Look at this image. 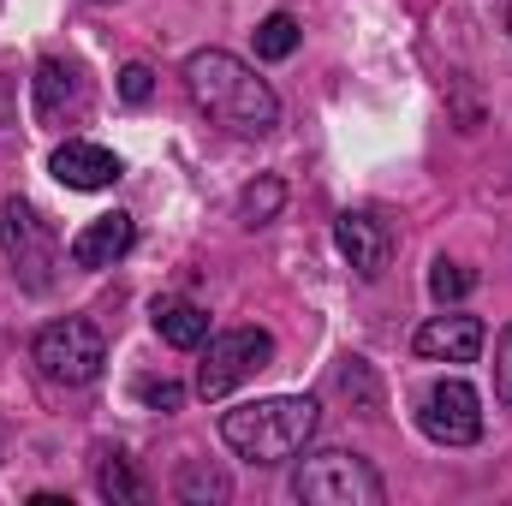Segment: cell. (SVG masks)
Returning a JSON list of instances; mask_svg holds the SVG:
<instances>
[{"label":"cell","mask_w":512,"mask_h":506,"mask_svg":"<svg viewBox=\"0 0 512 506\" xmlns=\"http://www.w3.org/2000/svg\"><path fill=\"white\" fill-rule=\"evenodd\" d=\"M185 90H191V102L209 120H221L227 131L262 137V131L280 126V96L268 90V78H256V66H245L227 48H197L185 60Z\"/></svg>","instance_id":"6da1fadb"},{"label":"cell","mask_w":512,"mask_h":506,"mask_svg":"<svg viewBox=\"0 0 512 506\" xmlns=\"http://www.w3.org/2000/svg\"><path fill=\"white\" fill-rule=\"evenodd\" d=\"M316 417L322 405L304 399V393H274V399H251V405H233L221 417V441L251 459V465H280V459H298L304 441L316 435Z\"/></svg>","instance_id":"7a4b0ae2"},{"label":"cell","mask_w":512,"mask_h":506,"mask_svg":"<svg viewBox=\"0 0 512 506\" xmlns=\"http://www.w3.org/2000/svg\"><path fill=\"white\" fill-rule=\"evenodd\" d=\"M292 495L304 506H382L387 501L382 477L358 453H346V447L304 453V465L292 471Z\"/></svg>","instance_id":"3957f363"},{"label":"cell","mask_w":512,"mask_h":506,"mask_svg":"<svg viewBox=\"0 0 512 506\" xmlns=\"http://www.w3.org/2000/svg\"><path fill=\"white\" fill-rule=\"evenodd\" d=\"M36 364H42V376L48 381H66V387H84V381L102 376V364H108V346H102V334H96V322H84V316H60V322H48L42 334H36Z\"/></svg>","instance_id":"277c9868"},{"label":"cell","mask_w":512,"mask_h":506,"mask_svg":"<svg viewBox=\"0 0 512 506\" xmlns=\"http://www.w3.org/2000/svg\"><path fill=\"white\" fill-rule=\"evenodd\" d=\"M274 340L262 328H227L203 340V364H197V393L203 399H227L239 381H251L256 370H268Z\"/></svg>","instance_id":"5b68a950"},{"label":"cell","mask_w":512,"mask_h":506,"mask_svg":"<svg viewBox=\"0 0 512 506\" xmlns=\"http://www.w3.org/2000/svg\"><path fill=\"white\" fill-rule=\"evenodd\" d=\"M417 429L435 447H471V441H483V399H477V387L459 376H441L435 387H423Z\"/></svg>","instance_id":"8992f818"},{"label":"cell","mask_w":512,"mask_h":506,"mask_svg":"<svg viewBox=\"0 0 512 506\" xmlns=\"http://www.w3.org/2000/svg\"><path fill=\"white\" fill-rule=\"evenodd\" d=\"M0 251L12 256V268L24 274V286L30 292H42L54 274V233H48V221L24 203V197H6V209H0Z\"/></svg>","instance_id":"52a82bcc"},{"label":"cell","mask_w":512,"mask_h":506,"mask_svg":"<svg viewBox=\"0 0 512 506\" xmlns=\"http://www.w3.org/2000/svg\"><path fill=\"white\" fill-rule=\"evenodd\" d=\"M48 167H54V179H60L66 191H108V185H114V179L126 173L114 149H102V143H84V137L60 143Z\"/></svg>","instance_id":"ba28073f"},{"label":"cell","mask_w":512,"mask_h":506,"mask_svg":"<svg viewBox=\"0 0 512 506\" xmlns=\"http://www.w3.org/2000/svg\"><path fill=\"white\" fill-rule=\"evenodd\" d=\"M483 322L477 316H435V322H423L417 328V358H429V364H477V352H483Z\"/></svg>","instance_id":"9c48e42d"},{"label":"cell","mask_w":512,"mask_h":506,"mask_svg":"<svg viewBox=\"0 0 512 506\" xmlns=\"http://www.w3.org/2000/svg\"><path fill=\"white\" fill-rule=\"evenodd\" d=\"M334 245H340V256H346L364 280H382L387 274L393 239H387V227L376 215H340V221H334Z\"/></svg>","instance_id":"30bf717a"},{"label":"cell","mask_w":512,"mask_h":506,"mask_svg":"<svg viewBox=\"0 0 512 506\" xmlns=\"http://www.w3.org/2000/svg\"><path fill=\"white\" fill-rule=\"evenodd\" d=\"M131 239H137V227H131L126 209L96 215L90 227H78V233H72V262H78V268H114V262L131 251Z\"/></svg>","instance_id":"8fae6325"},{"label":"cell","mask_w":512,"mask_h":506,"mask_svg":"<svg viewBox=\"0 0 512 506\" xmlns=\"http://www.w3.org/2000/svg\"><path fill=\"white\" fill-rule=\"evenodd\" d=\"M155 334H161L167 346H179V352H197V346L209 340V310L191 304V298H161V304H155Z\"/></svg>","instance_id":"7c38bea8"},{"label":"cell","mask_w":512,"mask_h":506,"mask_svg":"<svg viewBox=\"0 0 512 506\" xmlns=\"http://www.w3.org/2000/svg\"><path fill=\"white\" fill-rule=\"evenodd\" d=\"M60 102H78V72L60 66V60H42V72H36V114L54 120Z\"/></svg>","instance_id":"4fadbf2b"},{"label":"cell","mask_w":512,"mask_h":506,"mask_svg":"<svg viewBox=\"0 0 512 506\" xmlns=\"http://www.w3.org/2000/svg\"><path fill=\"white\" fill-rule=\"evenodd\" d=\"M96 489H102L114 506H143V483H137V471H131L126 453H102V465H96Z\"/></svg>","instance_id":"5bb4252c"},{"label":"cell","mask_w":512,"mask_h":506,"mask_svg":"<svg viewBox=\"0 0 512 506\" xmlns=\"http://www.w3.org/2000/svg\"><path fill=\"white\" fill-rule=\"evenodd\" d=\"M298 36H304V30H298L292 12H268V18L256 24V54H262V60H286V54L298 48Z\"/></svg>","instance_id":"9a60e30c"},{"label":"cell","mask_w":512,"mask_h":506,"mask_svg":"<svg viewBox=\"0 0 512 506\" xmlns=\"http://www.w3.org/2000/svg\"><path fill=\"white\" fill-rule=\"evenodd\" d=\"M280 203H286V185L280 179H256L251 191L239 197V215H245V227H262V221L280 215Z\"/></svg>","instance_id":"2e32d148"},{"label":"cell","mask_w":512,"mask_h":506,"mask_svg":"<svg viewBox=\"0 0 512 506\" xmlns=\"http://www.w3.org/2000/svg\"><path fill=\"white\" fill-rule=\"evenodd\" d=\"M471 286H477V274L459 268V262H435V274H429V292H435L441 304H447V298H465Z\"/></svg>","instance_id":"e0dca14e"},{"label":"cell","mask_w":512,"mask_h":506,"mask_svg":"<svg viewBox=\"0 0 512 506\" xmlns=\"http://www.w3.org/2000/svg\"><path fill=\"white\" fill-rule=\"evenodd\" d=\"M179 495H185V501H227V477H221V471L191 465V471L179 477Z\"/></svg>","instance_id":"ac0fdd59"},{"label":"cell","mask_w":512,"mask_h":506,"mask_svg":"<svg viewBox=\"0 0 512 506\" xmlns=\"http://www.w3.org/2000/svg\"><path fill=\"white\" fill-rule=\"evenodd\" d=\"M137 399H143V405H155V411H179V405H185V387H179V381H137Z\"/></svg>","instance_id":"d6986e66"},{"label":"cell","mask_w":512,"mask_h":506,"mask_svg":"<svg viewBox=\"0 0 512 506\" xmlns=\"http://www.w3.org/2000/svg\"><path fill=\"white\" fill-rule=\"evenodd\" d=\"M495 393H501V405L512 411V322L501 328V340H495Z\"/></svg>","instance_id":"ffe728a7"},{"label":"cell","mask_w":512,"mask_h":506,"mask_svg":"<svg viewBox=\"0 0 512 506\" xmlns=\"http://www.w3.org/2000/svg\"><path fill=\"white\" fill-rule=\"evenodd\" d=\"M149 90H155V72H149L143 60H131L126 72H120V96H126V102H149Z\"/></svg>","instance_id":"44dd1931"},{"label":"cell","mask_w":512,"mask_h":506,"mask_svg":"<svg viewBox=\"0 0 512 506\" xmlns=\"http://www.w3.org/2000/svg\"><path fill=\"white\" fill-rule=\"evenodd\" d=\"M507 30H512V6H507Z\"/></svg>","instance_id":"7402d4cb"}]
</instances>
